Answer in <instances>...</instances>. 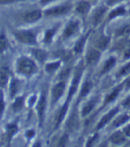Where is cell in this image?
Returning a JSON list of instances; mask_svg holds the SVG:
<instances>
[{"label": "cell", "instance_id": "43", "mask_svg": "<svg viewBox=\"0 0 130 147\" xmlns=\"http://www.w3.org/2000/svg\"><path fill=\"white\" fill-rule=\"evenodd\" d=\"M54 1H55V0H40V4L42 5H46L50 4V3L54 2Z\"/></svg>", "mask_w": 130, "mask_h": 147}, {"label": "cell", "instance_id": "36", "mask_svg": "<svg viewBox=\"0 0 130 147\" xmlns=\"http://www.w3.org/2000/svg\"><path fill=\"white\" fill-rule=\"evenodd\" d=\"M121 54H122V60L123 61H128V60L130 59V42L124 48V50L121 52Z\"/></svg>", "mask_w": 130, "mask_h": 147}, {"label": "cell", "instance_id": "14", "mask_svg": "<svg viewBox=\"0 0 130 147\" xmlns=\"http://www.w3.org/2000/svg\"><path fill=\"white\" fill-rule=\"evenodd\" d=\"M123 90H124V84H123V82H121L118 86H114V88H112L105 96L104 99H103V102H102V108H104L107 105H109L110 103H112L113 102H115L116 99L119 97V96L120 94V93L122 92Z\"/></svg>", "mask_w": 130, "mask_h": 147}, {"label": "cell", "instance_id": "25", "mask_svg": "<svg viewBox=\"0 0 130 147\" xmlns=\"http://www.w3.org/2000/svg\"><path fill=\"white\" fill-rule=\"evenodd\" d=\"M63 64V61L61 59H55L54 61H47L45 64H44V70L45 72L51 75V74H55L59 69L61 68Z\"/></svg>", "mask_w": 130, "mask_h": 147}, {"label": "cell", "instance_id": "11", "mask_svg": "<svg viewBox=\"0 0 130 147\" xmlns=\"http://www.w3.org/2000/svg\"><path fill=\"white\" fill-rule=\"evenodd\" d=\"M93 88H94V82L90 79H88V78L86 79L79 86V94H77V96L76 102L79 105L83 100H85V98H86L89 96Z\"/></svg>", "mask_w": 130, "mask_h": 147}, {"label": "cell", "instance_id": "15", "mask_svg": "<svg viewBox=\"0 0 130 147\" xmlns=\"http://www.w3.org/2000/svg\"><path fill=\"white\" fill-rule=\"evenodd\" d=\"M110 42H111V38L110 36L106 35L105 33L101 32L99 35L94 38V43H93V47L103 52L109 48V47L110 45Z\"/></svg>", "mask_w": 130, "mask_h": 147}, {"label": "cell", "instance_id": "23", "mask_svg": "<svg viewBox=\"0 0 130 147\" xmlns=\"http://www.w3.org/2000/svg\"><path fill=\"white\" fill-rule=\"evenodd\" d=\"M130 119V114L127 113H121L117 114L114 119L110 121V128L111 129H117L128 122Z\"/></svg>", "mask_w": 130, "mask_h": 147}, {"label": "cell", "instance_id": "1", "mask_svg": "<svg viewBox=\"0 0 130 147\" xmlns=\"http://www.w3.org/2000/svg\"><path fill=\"white\" fill-rule=\"evenodd\" d=\"M15 74L18 77L30 79L38 71V63L32 57L21 55L15 62Z\"/></svg>", "mask_w": 130, "mask_h": 147}, {"label": "cell", "instance_id": "4", "mask_svg": "<svg viewBox=\"0 0 130 147\" xmlns=\"http://www.w3.org/2000/svg\"><path fill=\"white\" fill-rule=\"evenodd\" d=\"M13 36L19 43L25 46L38 47V40L36 32L30 30H16L13 31Z\"/></svg>", "mask_w": 130, "mask_h": 147}, {"label": "cell", "instance_id": "37", "mask_svg": "<svg viewBox=\"0 0 130 147\" xmlns=\"http://www.w3.org/2000/svg\"><path fill=\"white\" fill-rule=\"evenodd\" d=\"M120 106L122 107V108H124V109H126V110H129L130 109V94L122 102H121Z\"/></svg>", "mask_w": 130, "mask_h": 147}, {"label": "cell", "instance_id": "26", "mask_svg": "<svg viewBox=\"0 0 130 147\" xmlns=\"http://www.w3.org/2000/svg\"><path fill=\"white\" fill-rule=\"evenodd\" d=\"M127 13V7L126 5H118L116 6L115 8H113L109 13H108V16H107V21L108 22H110L112 20H114L118 17H121V16H124L126 15Z\"/></svg>", "mask_w": 130, "mask_h": 147}, {"label": "cell", "instance_id": "39", "mask_svg": "<svg viewBox=\"0 0 130 147\" xmlns=\"http://www.w3.org/2000/svg\"><path fill=\"white\" fill-rule=\"evenodd\" d=\"M123 84H124V89L126 91L130 90V74L126 77L125 80L123 81Z\"/></svg>", "mask_w": 130, "mask_h": 147}, {"label": "cell", "instance_id": "20", "mask_svg": "<svg viewBox=\"0 0 130 147\" xmlns=\"http://www.w3.org/2000/svg\"><path fill=\"white\" fill-rule=\"evenodd\" d=\"M127 136L124 134L122 130H115L114 132H112L109 137H108V141L110 144H113V145H122L127 142Z\"/></svg>", "mask_w": 130, "mask_h": 147}, {"label": "cell", "instance_id": "12", "mask_svg": "<svg viewBox=\"0 0 130 147\" xmlns=\"http://www.w3.org/2000/svg\"><path fill=\"white\" fill-rule=\"evenodd\" d=\"M98 102H99L98 96H94L89 98L86 102H84V105H82V107L79 110L81 118L85 119L88 116H89L93 112V111L95 109L96 105H98Z\"/></svg>", "mask_w": 130, "mask_h": 147}, {"label": "cell", "instance_id": "5", "mask_svg": "<svg viewBox=\"0 0 130 147\" xmlns=\"http://www.w3.org/2000/svg\"><path fill=\"white\" fill-rule=\"evenodd\" d=\"M47 94L45 92H42L36 102L35 105V109L37 112V119H38V126L39 128L43 127L45 124L46 120V109H47Z\"/></svg>", "mask_w": 130, "mask_h": 147}, {"label": "cell", "instance_id": "13", "mask_svg": "<svg viewBox=\"0 0 130 147\" xmlns=\"http://www.w3.org/2000/svg\"><path fill=\"white\" fill-rule=\"evenodd\" d=\"M92 30H89L86 32H84L83 34L77 38V39L76 40L75 44L73 46V49H72V53H74L75 55H81L84 53V50L86 45V42H88L90 35H91Z\"/></svg>", "mask_w": 130, "mask_h": 147}, {"label": "cell", "instance_id": "41", "mask_svg": "<svg viewBox=\"0 0 130 147\" xmlns=\"http://www.w3.org/2000/svg\"><path fill=\"white\" fill-rule=\"evenodd\" d=\"M123 1H126V0H107V5L108 6H111V5H115L117 4H119Z\"/></svg>", "mask_w": 130, "mask_h": 147}, {"label": "cell", "instance_id": "24", "mask_svg": "<svg viewBox=\"0 0 130 147\" xmlns=\"http://www.w3.org/2000/svg\"><path fill=\"white\" fill-rule=\"evenodd\" d=\"M11 71L8 66H2L0 68V88L5 89L9 84L11 79Z\"/></svg>", "mask_w": 130, "mask_h": 147}, {"label": "cell", "instance_id": "44", "mask_svg": "<svg viewBox=\"0 0 130 147\" xmlns=\"http://www.w3.org/2000/svg\"><path fill=\"white\" fill-rule=\"evenodd\" d=\"M129 114H130V113H129Z\"/></svg>", "mask_w": 130, "mask_h": 147}, {"label": "cell", "instance_id": "32", "mask_svg": "<svg viewBox=\"0 0 130 147\" xmlns=\"http://www.w3.org/2000/svg\"><path fill=\"white\" fill-rule=\"evenodd\" d=\"M129 74H130V61L127 62L124 65H122L119 69V71L116 72V79L121 80L122 78L127 77Z\"/></svg>", "mask_w": 130, "mask_h": 147}, {"label": "cell", "instance_id": "16", "mask_svg": "<svg viewBox=\"0 0 130 147\" xmlns=\"http://www.w3.org/2000/svg\"><path fill=\"white\" fill-rule=\"evenodd\" d=\"M108 10V5H100L95 9L91 17V22L94 27H97L105 18V15Z\"/></svg>", "mask_w": 130, "mask_h": 147}, {"label": "cell", "instance_id": "6", "mask_svg": "<svg viewBox=\"0 0 130 147\" xmlns=\"http://www.w3.org/2000/svg\"><path fill=\"white\" fill-rule=\"evenodd\" d=\"M68 81L64 80H56V82L52 86L50 91V105L54 108L56 103L62 99L65 91L67 90Z\"/></svg>", "mask_w": 130, "mask_h": 147}, {"label": "cell", "instance_id": "27", "mask_svg": "<svg viewBox=\"0 0 130 147\" xmlns=\"http://www.w3.org/2000/svg\"><path fill=\"white\" fill-rule=\"evenodd\" d=\"M91 9V4L88 0H80L75 6V11L79 15H86Z\"/></svg>", "mask_w": 130, "mask_h": 147}, {"label": "cell", "instance_id": "2", "mask_svg": "<svg viewBox=\"0 0 130 147\" xmlns=\"http://www.w3.org/2000/svg\"><path fill=\"white\" fill-rule=\"evenodd\" d=\"M85 67H86V64L83 60V61H80L79 63V64L73 68L71 83L67 89V96H66V99H65L70 102H72L74 96L77 93V90L79 89V86H80L81 81H82V78L84 75V71H85Z\"/></svg>", "mask_w": 130, "mask_h": 147}, {"label": "cell", "instance_id": "3", "mask_svg": "<svg viewBox=\"0 0 130 147\" xmlns=\"http://www.w3.org/2000/svg\"><path fill=\"white\" fill-rule=\"evenodd\" d=\"M79 103L75 102L71 107V111L68 113V118L65 119V125H64V132L69 135L74 134L77 132L80 126V111L79 109Z\"/></svg>", "mask_w": 130, "mask_h": 147}, {"label": "cell", "instance_id": "9", "mask_svg": "<svg viewBox=\"0 0 130 147\" xmlns=\"http://www.w3.org/2000/svg\"><path fill=\"white\" fill-rule=\"evenodd\" d=\"M102 52L95 47H91L86 52L84 57V62L86 66H94L96 65L102 57Z\"/></svg>", "mask_w": 130, "mask_h": 147}, {"label": "cell", "instance_id": "7", "mask_svg": "<svg viewBox=\"0 0 130 147\" xmlns=\"http://www.w3.org/2000/svg\"><path fill=\"white\" fill-rule=\"evenodd\" d=\"M79 31H80V22L77 19H72L65 24L64 28L62 31L61 38H62L63 41H66L77 35V33Z\"/></svg>", "mask_w": 130, "mask_h": 147}, {"label": "cell", "instance_id": "33", "mask_svg": "<svg viewBox=\"0 0 130 147\" xmlns=\"http://www.w3.org/2000/svg\"><path fill=\"white\" fill-rule=\"evenodd\" d=\"M6 102H5V89L0 88V120L3 119V117L5 112Z\"/></svg>", "mask_w": 130, "mask_h": 147}, {"label": "cell", "instance_id": "28", "mask_svg": "<svg viewBox=\"0 0 130 147\" xmlns=\"http://www.w3.org/2000/svg\"><path fill=\"white\" fill-rule=\"evenodd\" d=\"M12 102V110L14 113H17L22 110L24 105H25V101H26V96L25 94H18L15 98H13Z\"/></svg>", "mask_w": 130, "mask_h": 147}, {"label": "cell", "instance_id": "34", "mask_svg": "<svg viewBox=\"0 0 130 147\" xmlns=\"http://www.w3.org/2000/svg\"><path fill=\"white\" fill-rule=\"evenodd\" d=\"M71 67H65L63 71H61V72L58 74L56 80H64V81H68L71 75Z\"/></svg>", "mask_w": 130, "mask_h": 147}, {"label": "cell", "instance_id": "31", "mask_svg": "<svg viewBox=\"0 0 130 147\" xmlns=\"http://www.w3.org/2000/svg\"><path fill=\"white\" fill-rule=\"evenodd\" d=\"M10 48V44L4 32H0V55H4Z\"/></svg>", "mask_w": 130, "mask_h": 147}, {"label": "cell", "instance_id": "21", "mask_svg": "<svg viewBox=\"0 0 130 147\" xmlns=\"http://www.w3.org/2000/svg\"><path fill=\"white\" fill-rule=\"evenodd\" d=\"M117 61H118V60H117L116 56H114V55L109 56L104 61V63H102V68H101V70L99 71V76L102 77V76H104L107 73H109L112 70V69L116 66Z\"/></svg>", "mask_w": 130, "mask_h": 147}, {"label": "cell", "instance_id": "42", "mask_svg": "<svg viewBox=\"0 0 130 147\" xmlns=\"http://www.w3.org/2000/svg\"><path fill=\"white\" fill-rule=\"evenodd\" d=\"M18 1H22V0H0V5H10V4H13Z\"/></svg>", "mask_w": 130, "mask_h": 147}, {"label": "cell", "instance_id": "35", "mask_svg": "<svg viewBox=\"0 0 130 147\" xmlns=\"http://www.w3.org/2000/svg\"><path fill=\"white\" fill-rule=\"evenodd\" d=\"M100 135L98 133V131H94V133L88 137V141H86V146H91V145H94L95 144V142H96L98 140V138H99Z\"/></svg>", "mask_w": 130, "mask_h": 147}, {"label": "cell", "instance_id": "18", "mask_svg": "<svg viewBox=\"0 0 130 147\" xmlns=\"http://www.w3.org/2000/svg\"><path fill=\"white\" fill-rule=\"evenodd\" d=\"M5 140L7 141V144L10 145L13 138L18 134L19 132V124L17 121L9 122L5 125Z\"/></svg>", "mask_w": 130, "mask_h": 147}, {"label": "cell", "instance_id": "40", "mask_svg": "<svg viewBox=\"0 0 130 147\" xmlns=\"http://www.w3.org/2000/svg\"><path fill=\"white\" fill-rule=\"evenodd\" d=\"M122 131L124 132V134L126 135L127 137H130V123H128L125 127H123Z\"/></svg>", "mask_w": 130, "mask_h": 147}, {"label": "cell", "instance_id": "17", "mask_svg": "<svg viewBox=\"0 0 130 147\" xmlns=\"http://www.w3.org/2000/svg\"><path fill=\"white\" fill-rule=\"evenodd\" d=\"M31 56L38 63L45 64L48 61L49 53L46 49L33 47L31 48Z\"/></svg>", "mask_w": 130, "mask_h": 147}, {"label": "cell", "instance_id": "29", "mask_svg": "<svg viewBox=\"0 0 130 147\" xmlns=\"http://www.w3.org/2000/svg\"><path fill=\"white\" fill-rule=\"evenodd\" d=\"M114 37L116 38H129L130 37V22L120 25L114 31Z\"/></svg>", "mask_w": 130, "mask_h": 147}, {"label": "cell", "instance_id": "19", "mask_svg": "<svg viewBox=\"0 0 130 147\" xmlns=\"http://www.w3.org/2000/svg\"><path fill=\"white\" fill-rule=\"evenodd\" d=\"M8 88H9V98L10 100H13L15 98L18 94H20V89H21V81L18 78L15 76H11V79L8 84Z\"/></svg>", "mask_w": 130, "mask_h": 147}, {"label": "cell", "instance_id": "10", "mask_svg": "<svg viewBox=\"0 0 130 147\" xmlns=\"http://www.w3.org/2000/svg\"><path fill=\"white\" fill-rule=\"evenodd\" d=\"M71 10V5L70 4H63L56 6H53L48 8L44 12V15L46 17H57L65 15L68 13H70Z\"/></svg>", "mask_w": 130, "mask_h": 147}, {"label": "cell", "instance_id": "30", "mask_svg": "<svg viewBox=\"0 0 130 147\" xmlns=\"http://www.w3.org/2000/svg\"><path fill=\"white\" fill-rule=\"evenodd\" d=\"M58 29H59L58 26H54V27L47 29L44 33V36H43V39H42L43 43L46 45L51 44L54 41V38L58 31Z\"/></svg>", "mask_w": 130, "mask_h": 147}, {"label": "cell", "instance_id": "22", "mask_svg": "<svg viewBox=\"0 0 130 147\" xmlns=\"http://www.w3.org/2000/svg\"><path fill=\"white\" fill-rule=\"evenodd\" d=\"M42 15L43 13L41 10L34 9V10H30V12H26L22 16V20L24 22L29 23V24L35 23L42 18Z\"/></svg>", "mask_w": 130, "mask_h": 147}, {"label": "cell", "instance_id": "38", "mask_svg": "<svg viewBox=\"0 0 130 147\" xmlns=\"http://www.w3.org/2000/svg\"><path fill=\"white\" fill-rule=\"evenodd\" d=\"M35 135H36V131L34 130V129H28L27 131L25 132V134H24V136H25V137L27 138V139H32V138L35 136Z\"/></svg>", "mask_w": 130, "mask_h": 147}, {"label": "cell", "instance_id": "8", "mask_svg": "<svg viewBox=\"0 0 130 147\" xmlns=\"http://www.w3.org/2000/svg\"><path fill=\"white\" fill-rule=\"evenodd\" d=\"M120 110V106H114L113 108H111L110 110H109L105 114H103L101 119L98 120V122L96 123L94 127V131H100L101 129H102L103 127H105L109 123H110V121L114 119V117L119 112Z\"/></svg>", "mask_w": 130, "mask_h": 147}]
</instances>
